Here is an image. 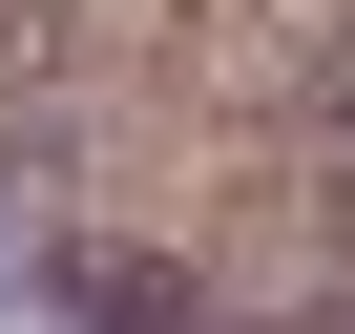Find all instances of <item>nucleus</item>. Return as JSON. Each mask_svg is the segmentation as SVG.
<instances>
[{"label": "nucleus", "instance_id": "nucleus-2", "mask_svg": "<svg viewBox=\"0 0 355 334\" xmlns=\"http://www.w3.org/2000/svg\"><path fill=\"white\" fill-rule=\"evenodd\" d=\"M63 313H84V334H209V292L146 272V251H63Z\"/></svg>", "mask_w": 355, "mask_h": 334}, {"label": "nucleus", "instance_id": "nucleus-1", "mask_svg": "<svg viewBox=\"0 0 355 334\" xmlns=\"http://www.w3.org/2000/svg\"><path fill=\"white\" fill-rule=\"evenodd\" d=\"M189 84H209L230 125L334 105V84H355V0H189Z\"/></svg>", "mask_w": 355, "mask_h": 334}, {"label": "nucleus", "instance_id": "nucleus-4", "mask_svg": "<svg viewBox=\"0 0 355 334\" xmlns=\"http://www.w3.org/2000/svg\"><path fill=\"white\" fill-rule=\"evenodd\" d=\"M0 42H21V21H0Z\"/></svg>", "mask_w": 355, "mask_h": 334}, {"label": "nucleus", "instance_id": "nucleus-3", "mask_svg": "<svg viewBox=\"0 0 355 334\" xmlns=\"http://www.w3.org/2000/svg\"><path fill=\"white\" fill-rule=\"evenodd\" d=\"M334 209H355V84H334Z\"/></svg>", "mask_w": 355, "mask_h": 334}]
</instances>
